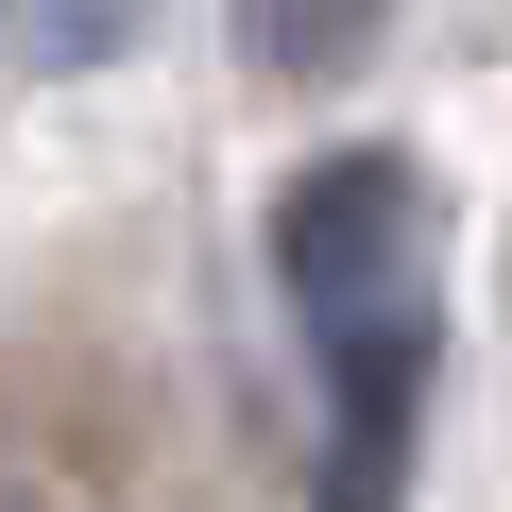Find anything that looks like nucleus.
Here are the masks:
<instances>
[{"label": "nucleus", "instance_id": "1", "mask_svg": "<svg viewBox=\"0 0 512 512\" xmlns=\"http://www.w3.org/2000/svg\"><path fill=\"white\" fill-rule=\"evenodd\" d=\"M427 171L393 137H342L274 188V291L325 359V512H393L410 410H427Z\"/></svg>", "mask_w": 512, "mask_h": 512}, {"label": "nucleus", "instance_id": "2", "mask_svg": "<svg viewBox=\"0 0 512 512\" xmlns=\"http://www.w3.org/2000/svg\"><path fill=\"white\" fill-rule=\"evenodd\" d=\"M376 18H393V0H239V52L274 69V86H342L376 52Z\"/></svg>", "mask_w": 512, "mask_h": 512}, {"label": "nucleus", "instance_id": "3", "mask_svg": "<svg viewBox=\"0 0 512 512\" xmlns=\"http://www.w3.org/2000/svg\"><path fill=\"white\" fill-rule=\"evenodd\" d=\"M154 35V0H0V52L18 69H120Z\"/></svg>", "mask_w": 512, "mask_h": 512}, {"label": "nucleus", "instance_id": "4", "mask_svg": "<svg viewBox=\"0 0 512 512\" xmlns=\"http://www.w3.org/2000/svg\"><path fill=\"white\" fill-rule=\"evenodd\" d=\"M0 512H35V495H0Z\"/></svg>", "mask_w": 512, "mask_h": 512}]
</instances>
